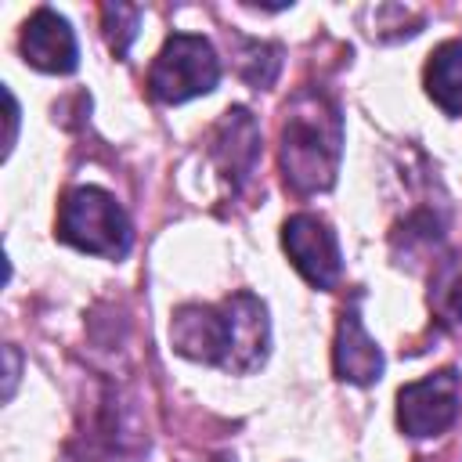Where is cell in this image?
Here are the masks:
<instances>
[{"label": "cell", "mask_w": 462, "mask_h": 462, "mask_svg": "<svg viewBox=\"0 0 462 462\" xmlns=\"http://www.w3.org/2000/svg\"><path fill=\"white\" fill-rule=\"evenodd\" d=\"M422 83H426V94L448 116H462V40H444L433 47Z\"/></svg>", "instance_id": "obj_11"}, {"label": "cell", "mask_w": 462, "mask_h": 462, "mask_svg": "<svg viewBox=\"0 0 462 462\" xmlns=\"http://www.w3.org/2000/svg\"><path fill=\"white\" fill-rule=\"evenodd\" d=\"M170 343L180 357L227 368L231 357V314L227 303H184L173 310Z\"/></svg>", "instance_id": "obj_6"}, {"label": "cell", "mask_w": 462, "mask_h": 462, "mask_svg": "<svg viewBox=\"0 0 462 462\" xmlns=\"http://www.w3.org/2000/svg\"><path fill=\"white\" fill-rule=\"evenodd\" d=\"M18 47H22V58L40 72L69 76L79 65L76 32H72L69 18L58 14L54 7H36L29 14V22L22 25V36H18Z\"/></svg>", "instance_id": "obj_7"}, {"label": "cell", "mask_w": 462, "mask_h": 462, "mask_svg": "<svg viewBox=\"0 0 462 462\" xmlns=\"http://www.w3.org/2000/svg\"><path fill=\"white\" fill-rule=\"evenodd\" d=\"M54 235L65 245L105 256V260H123L134 242L130 217L123 213V206L105 188H94V184H79L61 195Z\"/></svg>", "instance_id": "obj_2"}, {"label": "cell", "mask_w": 462, "mask_h": 462, "mask_svg": "<svg viewBox=\"0 0 462 462\" xmlns=\"http://www.w3.org/2000/svg\"><path fill=\"white\" fill-rule=\"evenodd\" d=\"M383 365H386L383 361V350L365 332L357 307L343 310L339 328H336V346H332V368H336V375L343 383H354V386H372L383 375Z\"/></svg>", "instance_id": "obj_10"}, {"label": "cell", "mask_w": 462, "mask_h": 462, "mask_svg": "<svg viewBox=\"0 0 462 462\" xmlns=\"http://www.w3.org/2000/svg\"><path fill=\"white\" fill-rule=\"evenodd\" d=\"M343 155V116L318 87L296 90L282 123V177L296 195H318L336 184Z\"/></svg>", "instance_id": "obj_1"}, {"label": "cell", "mask_w": 462, "mask_h": 462, "mask_svg": "<svg viewBox=\"0 0 462 462\" xmlns=\"http://www.w3.org/2000/svg\"><path fill=\"white\" fill-rule=\"evenodd\" d=\"M282 245L307 285L332 289L339 282V271H343L339 238L318 213H292L282 224Z\"/></svg>", "instance_id": "obj_5"}, {"label": "cell", "mask_w": 462, "mask_h": 462, "mask_svg": "<svg viewBox=\"0 0 462 462\" xmlns=\"http://www.w3.org/2000/svg\"><path fill=\"white\" fill-rule=\"evenodd\" d=\"M282 69V47L278 43H260V40H249L242 58H238V72L256 87V90H267L274 83Z\"/></svg>", "instance_id": "obj_13"}, {"label": "cell", "mask_w": 462, "mask_h": 462, "mask_svg": "<svg viewBox=\"0 0 462 462\" xmlns=\"http://www.w3.org/2000/svg\"><path fill=\"white\" fill-rule=\"evenodd\" d=\"M430 307H433V318L455 339H462V256L448 260L437 271L433 289H430Z\"/></svg>", "instance_id": "obj_12"}, {"label": "cell", "mask_w": 462, "mask_h": 462, "mask_svg": "<svg viewBox=\"0 0 462 462\" xmlns=\"http://www.w3.org/2000/svg\"><path fill=\"white\" fill-rule=\"evenodd\" d=\"M227 314H231V357L227 368L231 375H245L256 372L267 361V346H271V321H267V303L253 292H231L227 300Z\"/></svg>", "instance_id": "obj_9"}, {"label": "cell", "mask_w": 462, "mask_h": 462, "mask_svg": "<svg viewBox=\"0 0 462 462\" xmlns=\"http://www.w3.org/2000/svg\"><path fill=\"white\" fill-rule=\"evenodd\" d=\"M4 357H7V386H4V397H11L14 393V379H18V350L7 346Z\"/></svg>", "instance_id": "obj_16"}, {"label": "cell", "mask_w": 462, "mask_h": 462, "mask_svg": "<svg viewBox=\"0 0 462 462\" xmlns=\"http://www.w3.org/2000/svg\"><path fill=\"white\" fill-rule=\"evenodd\" d=\"M101 25H105V40H108L112 54L123 58L130 51V43L137 40L141 7H134V4H105L101 7Z\"/></svg>", "instance_id": "obj_14"}, {"label": "cell", "mask_w": 462, "mask_h": 462, "mask_svg": "<svg viewBox=\"0 0 462 462\" xmlns=\"http://www.w3.org/2000/svg\"><path fill=\"white\" fill-rule=\"evenodd\" d=\"M209 155L220 166V173L231 184V191H238L249 180V173H253V166L260 159V126L249 116V108L235 105V108H227L220 116V123L209 134Z\"/></svg>", "instance_id": "obj_8"}, {"label": "cell", "mask_w": 462, "mask_h": 462, "mask_svg": "<svg viewBox=\"0 0 462 462\" xmlns=\"http://www.w3.org/2000/svg\"><path fill=\"white\" fill-rule=\"evenodd\" d=\"M462 408V375L455 368H440L397 390V426L408 437H440Z\"/></svg>", "instance_id": "obj_4"}, {"label": "cell", "mask_w": 462, "mask_h": 462, "mask_svg": "<svg viewBox=\"0 0 462 462\" xmlns=\"http://www.w3.org/2000/svg\"><path fill=\"white\" fill-rule=\"evenodd\" d=\"M4 97H7V148H4V155H7L14 144V130H18V101L11 90H4Z\"/></svg>", "instance_id": "obj_15"}, {"label": "cell", "mask_w": 462, "mask_h": 462, "mask_svg": "<svg viewBox=\"0 0 462 462\" xmlns=\"http://www.w3.org/2000/svg\"><path fill=\"white\" fill-rule=\"evenodd\" d=\"M220 83V58L213 43L199 32L166 36L162 51L148 69V94L162 105H180L199 94H209Z\"/></svg>", "instance_id": "obj_3"}]
</instances>
